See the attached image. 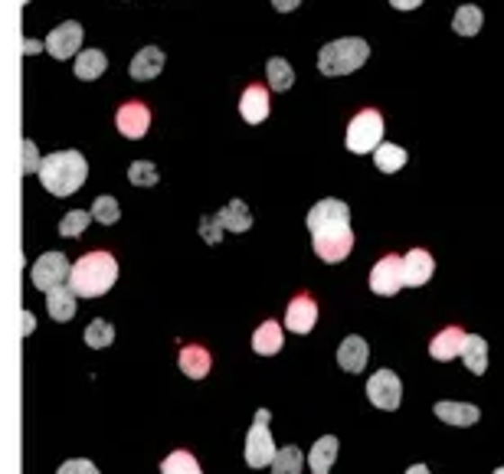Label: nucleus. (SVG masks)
Masks as SVG:
<instances>
[{"label":"nucleus","mask_w":504,"mask_h":474,"mask_svg":"<svg viewBox=\"0 0 504 474\" xmlns=\"http://www.w3.org/2000/svg\"><path fill=\"white\" fill-rule=\"evenodd\" d=\"M308 233H311V246L315 255L324 262H344L354 249V229H351V210L344 200H318L305 216Z\"/></svg>","instance_id":"obj_1"},{"label":"nucleus","mask_w":504,"mask_h":474,"mask_svg":"<svg viewBox=\"0 0 504 474\" xmlns=\"http://www.w3.org/2000/svg\"><path fill=\"white\" fill-rule=\"evenodd\" d=\"M86 177H89V161L79 151H56L43 157V167H40V183L53 197H69L82 190Z\"/></svg>","instance_id":"obj_2"},{"label":"nucleus","mask_w":504,"mask_h":474,"mask_svg":"<svg viewBox=\"0 0 504 474\" xmlns=\"http://www.w3.org/2000/svg\"><path fill=\"white\" fill-rule=\"evenodd\" d=\"M118 282V262L112 252H89L72 265L69 288L79 298H99Z\"/></svg>","instance_id":"obj_3"},{"label":"nucleus","mask_w":504,"mask_h":474,"mask_svg":"<svg viewBox=\"0 0 504 474\" xmlns=\"http://www.w3.org/2000/svg\"><path fill=\"white\" fill-rule=\"evenodd\" d=\"M370 46L367 40H357V36H344V40H334V43L321 46L318 53V69L324 76H347V72L360 69L367 63Z\"/></svg>","instance_id":"obj_4"},{"label":"nucleus","mask_w":504,"mask_h":474,"mask_svg":"<svg viewBox=\"0 0 504 474\" xmlns=\"http://www.w3.org/2000/svg\"><path fill=\"white\" fill-rule=\"evenodd\" d=\"M383 144V115L377 108H364L351 118L347 125V151L351 154H370Z\"/></svg>","instance_id":"obj_5"},{"label":"nucleus","mask_w":504,"mask_h":474,"mask_svg":"<svg viewBox=\"0 0 504 474\" xmlns=\"http://www.w3.org/2000/svg\"><path fill=\"white\" fill-rule=\"evenodd\" d=\"M275 455H279V448H275L272 432H269V409H259L256 412V419H252L249 435H246V465L272 468Z\"/></svg>","instance_id":"obj_6"},{"label":"nucleus","mask_w":504,"mask_h":474,"mask_svg":"<svg viewBox=\"0 0 504 474\" xmlns=\"http://www.w3.org/2000/svg\"><path fill=\"white\" fill-rule=\"evenodd\" d=\"M69 275H72V265L63 252H43V255L33 262V272H30V278H33V285L40 288V291H53V288L63 285Z\"/></svg>","instance_id":"obj_7"},{"label":"nucleus","mask_w":504,"mask_h":474,"mask_svg":"<svg viewBox=\"0 0 504 474\" xmlns=\"http://www.w3.org/2000/svg\"><path fill=\"white\" fill-rule=\"evenodd\" d=\"M367 399L377 409L383 412H393L396 406L403 403V383H400V376L393 370H377V373L367 380Z\"/></svg>","instance_id":"obj_8"},{"label":"nucleus","mask_w":504,"mask_h":474,"mask_svg":"<svg viewBox=\"0 0 504 474\" xmlns=\"http://www.w3.org/2000/svg\"><path fill=\"white\" fill-rule=\"evenodd\" d=\"M406 285L403 275V255H383L370 272V291L380 298H393Z\"/></svg>","instance_id":"obj_9"},{"label":"nucleus","mask_w":504,"mask_h":474,"mask_svg":"<svg viewBox=\"0 0 504 474\" xmlns=\"http://www.w3.org/2000/svg\"><path fill=\"white\" fill-rule=\"evenodd\" d=\"M82 33L86 30H82L79 20H66V23H59L53 33L46 36V53L53 56V59H69V56L79 53Z\"/></svg>","instance_id":"obj_10"},{"label":"nucleus","mask_w":504,"mask_h":474,"mask_svg":"<svg viewBox=\"0 0 504 474\" xmlns=\"http://www.w3.org/2000/svg\"><path fill=\"white\" fill-rule=\"evenodd\" d=\"M115 125L128 141H138V138H144L148 128H151V112H148L144 102H125V105L118 108Z\"/></svg>","instance_id":"obj_11"},{"label":"nucleus","mask_w":504,"mask_h":474,"mask_svg":"<svg viewBox=\"0 0 504 474\" xmlns=\"http://www.w3.org/2000/svg\"><path fill=\"white\" fill-rule=\"evenodd\" d=\"M315 321H318V305L311 295H295L288 301V311H285V327L292 334H311L315 331Z\"/></svg>","instance_id":"obj_12"},{"label":"nucleus","mask_w":504,"mask_h":474,"mask_svg":"<svg viewBox=\"0 0 504 474\" xmlns=\"http://www.w3.org/2000/svg\"><path fill=\"white\" fill-rule=\"evenodd\" d=\"M465 340L468 334L462 327H446L442 334H436L429 344V357L439 360V363H449V360L462 357V350H465Z\"/></svg>","instance_id":"obj_13"},{"label":"nucleus","mask_w":504,"mask_h":474,"mask_svg":"<svg viewBox=\"0 0 504 474\" xmlns=\"http://www.w3.org/2000/svg\"><path fill=\"white\" fill-rule=\"evenodd\" d=\"M367 357H370V347L360 334L344 337L341 347H338V363H341V370H347V373H364V370H367Z\"/></svg>","instance_id":"obj_14"},{"label":"nucleus","mask_w":504,"mask_h":474,"mask_svg":"<svg viewBox=\"0 0 504 474\" xmlns=\"http://www.w3.org/2000/svg\"><path fill=\"white\" fill-rule=\"evenodd\" d=\"M436 272V259H432L426 249H410L403 255V275H406V285L410 288H419L426 285Z\"/></svg>","instance_id":"obj_15"},{"label":"nucleus","mask_w":504,"mask_h":474,"mask_svg":"<svg viewBox=\"0 0 504 474\" xmlns=\"http://www.w3.org/2000/svg\"><path fill=\"white\" fill-rule=\"evenodd\" d=\"M239 115H243L246 125H262L269 118V92L262 85H249L239 99Z\"/></svg>","instance_id":"obj_16"},{"label":"nucleus","mask_w":504,"mask_h":474,"mask_svg":"<svg viewBox=\"0 0 504 474\" xmlns=\"http://www.w3.org/2000/svg\"><path fill=\"white\" fill-rule=\"evenodd\" d=\"M161 69H164V53L158 46H144L141 53L131 59V66H128V76L135 82H148V79H158Z\"/></svg>","instance_id":"obj_17"},{"label":"nucleus","mask_w":504,"mask_h":474,"mask_svg":"<svg viewBox=\"0 0 504 474\" xmlns=\"http://www.w3.org/2000/svg\"><path fill=\"white\" fill-rule=\"evenodd\" d=\"M436 419L449 422V425H459V429H468V425H475L478 419H482V412H478V406L472 403H452V399H446V403H436Z\"/></svg>","instance_id":"obj_18"},{"label":"nucleus","mask_w":504,"mask_h":474,"mask_svg":"<svg viewBox=\"0 0 504 474\" xmlns=\"http://www.w3.org/2000/svg\"><path fill=\"white\" fill-rule=\"evenodd\" d=\"M177 367L184 370V376H190V380H203V376L210 373V367H213V360H210V350L207 347H200V344H190V347L180 350Z\"/></svg>","instance_id":"obj_19"},{"label":"nucleus","mask_w":504,"mask_h":474,"mask_svg":"<svg viewBox=\"0 0 504 474\" xmlns=\"http://www.w3.org/2000/svg\"><path fill=\"white\" fill-rule=\"evenodd\" d=\"M76 301H79V295H76L69 285H59V288H53V291H46V311H50V317L59 324L72 321Z\"/></svg>","instance_id":"obj_20"},{"label":"nucleus","mask_w":504,"mask_h":474,"mask_svg":"<svg viewBox=\"0 0 504 474\" xmlns=\"http://www.w3.org/2000/svg\"><path fill=\"white\" fill-rule=\"evenodd\" d=\"M216 219H220V226L230 229V233H246V229L252 226V213L243 200H230V203L216 213Z\"/></svg>","instance_id":"obj_21"},{"label":"nucleus","mask_w":504,"mask_h":474,"mask_svg":"<svg viewBox=\"0 0 504 474\" xmlns=\"http://www.w3.org/2000/svg\"><path fill=\"white\" fill-rule=\"evenodd\" d=\"M105 69H108V56L102 49H82L76 56V79L92 82L99 79V76H105Z\"/></svg>","instance_id":"obj_22"},{"label":"nucleus","mask_w":504,"mask_h":474,"mask_svg":"<svg viewBox=\"0 0 504 474\" xmlns=\"http://www.w3.org/2000/svg\"><path fill=\"white\" fill-rule=\"evenodd\" d=\"M338 458V439L334 435H324V439L315 442L311 455H308V465H311V474H328Z\"/></svg>","instance_id":"obj_23"},{"label":"nucleus","mask_w":504,"mask_h":474,"mask_svg":"<svg viewBox=\"0 0 504 474\" xmlns=\"http://www.w3.org/2000/svg\"><path fill=\"white\" fill-rule=\"evenodd\" d=\"M252 350L262 353V357H272L282 350V327L275 321H266L259 331L252 334Z\"/></svg>","instance_id":"obj_24"},{"label":"nucleus","mask_w":504,"mask_h":474,"mask_svg":"<svg viewBox=\"0 0 504 474\" xmlns=\"http://www.w3.org/2000/svg\"><path fill=\"white\" fill-rule=\"evenodd\" d=\"M462 360H465V367L472 370L475 376H482L488 370V340L472 334L465 340V350H462Z\"/></svg>","instance_id":"obj_25"},{"label":"nucleus","mask_w":504,"mask_h":474,"mask_svg":"<svg viewBox=\"0 0 504 474\" xmlns=\"http://www.w3.org/2000/svg\"><path fill=\"white\" fill-rule=\"evenodd\" d=\"M406 161H410V154H406L400 144H380L377 151H374V164H377V170H383V174L403 170Z\"/></svg>","instance_id":"obj_26"},{"label":"nucleus","mask_w":504,"mask_h":474,"mask_svg":"<svg viewBox=\"0 0 504 474\" xmlns=\"http://www.w3.org/2000/svg\"><path fill=\"white\" fill-rule=\"evenodd\" d=\"M485 23V13L475 7V4H465V7L455 10V17H452V30L459 36H475Z\"/></svg>","instance_id":"obj_27"},{"label":"nucleus","mask_w":504,"mask_h":474,"mask_svg":"<svg viewBox=\"0 0 504 474\" xmlns=\"http://www.w3.org/2000/svg\"><path fill=\"white\" fill-rule=\"evenodd\" d=\"M92 219H95V216H92L89 210H69V213L59 219V236H63V239H79V236L89 229Z\"/></svg>","instance_id":"obj_28"},{"label":"nucleus","mask_w":504,"mask_h":474,"mask_svg":"<svg viewBox=\"0 0 504 474\" xmlns=\"http://www.w3.org/2000/svg\"><path fill=\"white\" fill-rule=\"evenodd\" d=\"M302 468H305V455L295 445L279 448V455L272 461V474H302Z\"/></svg>","instance_id":"obj_29"},{"label":"nucleus","mask_w":504,"mask_h":474,"mask_svg":"<svg viewBox=\"0 0 504 474\" xmlns=\"http://www.w3.org/2000/svg\"><path fill=\"white\" fill-rule=\"evenodd\" d=\"M266 76H269V85L275 92H288L292 89V82H295V72H292L288 59H279V56L266 63Z\"/></svg>","instance_id":"obj_30"},{"label":"nucleus","mask_w":504,"mask_h":474,"mask_svg":"<svg viewBox=\"0 0 504 474\" xmlns=\"http://www.w3.org/2000/svg\"><path fill=\"white\" fill-rule=\"evenodd\" d=\"M161 474H203L200 461L190 452H174L161 461Z\"/></svg>","instance_id":"obj_31"},{"label":"nucleus","mask_w":504,"mask_h":474,"mask_svg":"<svg viewBox=\"0 0 504 474\" xmlns=\"http://www.w3.org/2000/svg\"><path fill=\"white\" fill-rule=\"evenodd\" d=\"M112 340H115V327H112L105 317H99V321H92L89 327H86V344H89L92 350L108 347Z\"/></svg>","instance_id":"obj_32"},{"label":"nucleus","mask_w":504,"mask_h":474,"mask_svg":"<svg viewBox=\"0 0 504 474\" xmlns=\"http://www.w3.org/2000/svg\"><path fill=\"white\" fill-rule=\"evenodd\" d=\"M158 167L151 161H135L128 167V180H131V187H158Z\"/></svg>","instance_id":"obj_33"},{"label":"nucleus","mask_w":504,"mask_h":474,"mask_svg":"<svg viewBox=\"0 0 504 474\" xmlns=\"http://www.w3.org/2000/svg\"><path fill=\"white\" fill-rule=\"evenodd\" d=\"M99 223H105V226H112V223H118V216H122V206H118V200L115 197H99L95 203H92V210H89Z\"/></svg>","instance_id":"obj_34"},{"label":"nucleus","mask_w":504,"mask_h":474,"mask_svg":"<svg viewBox=\"0 0 504 474\" xmlns=\"http://www.w3.org/2000/svg\"><path fill=\"white\" fill-rule=\"evenodd\" d=\"M200 236H203V242H210V246H216V242H220V236H223V226H220L216 213L200 219Z\"/></svg>","instance_id":"obj_35"},{"label":"nucleus","mask_w":504,"mask_h":474,"mask_svg":"<svg viewBox=\"0 0 504 474\" xmlns=\"http://www.w3.org/2000/svg\"><path fill=\"white\" fill-rule=\"evenodd\" d=\"M40 167H43V161L36 154V144L23 141V174H40Z\"/></svg>","instance_id":"obj_36"},{"label":"nucleus","mask_w":504,"mask_h":474,"mask_svg":"<svg viewBox=\"0 0 504 474\" xmlns=\"http://www.w3.org/2000/svg\"><path fill=\"white\" fill-rule=\"evenodd\" d=\"M56 474H99V468L92 465V461H86V458H72Z\"/></svg>","instance_id":"obj_37"},{"label":"nucleus","mask_w":504,"mask_h":474,"mask_svg":"<svg viewBox=\"0 0 504 474\" xmlns=\"http://www.w3.org/2000/svg\"><path fill=\"white\" fill-rule=\"evenodd\" d=\"M298 4H302V0H272V7L279 10V13H292Z\"/></svg>","instance_id":"obj_38"},{"label":"nucleus","mask_w":504,"mask_h":474,"mask_svg":"<svg viewBox=\"0 0 504 474\" xmlns=\"http://www.w3.org/2000/svg\"><path fill=\"white\" fill-rule=\"evenodd\" d=\"M423 4V0H390V7H396V10H416Z\"/></svg>","instance_id":"obj_39"},{"label":"nucleus","mask_w":504,"mask_h":474,"mask_svg":"<svg viewBox=\"0 0 504 474\" xmlns=\"http://www.w3.org/2000/svg\"><path fill=\"white\" fill-rule=\"evenodd\" d=\"M20 317H23V324H20V327H23V334H30V331H33V314H30V311H23V314H20Z\"/></svg>","instance_id":"obj_40"},{"label":"nucleus","mask_w":504,"mask_h":474,"mask_svg":"<svg viewBox=\"0 0 504 474\" xmlns=\"http://www.w3.org/2000/svg\"><path fill=\"white\" fill-rule=\"evenodd\" d=\"M23 49H27V53H40V49H46V43H36V40H27V43H23Z\"/></svg>","instance_id":"obj_41"},{"label":"nucleus","mask_w":504,"mask_h":474,"mask_svg":"<svg viewBox=\"0 0 504 474\" xmlns=\"http://www.w3.org/2000/svg\"><path fill=\"white\" fill-rule=\"evenodd\" d=\"M406 474H432L426 465H413V468H406Z\"/></svg>","instance_id":"obj_42"},{"label":"nucleus","mask_w":504,"mask_h":474,"mask_svg":"<svg viewBox=\"0 0 504 474\" xmlns=\"http://www.w3.org/2000/svg\"><path fill=\"white\" fill-rule=\"evenodd\" d=\"M495 474H504V465H501V468H495Z\"/></svg>","instance_id":"obj_43"},{"label":"nucleus","mask_w":504,"mask_h":474,"mask_svg":"<svg viewBox=\"0 0 504 474\" xmlns=\"http://www.w3.org/2000/svg\"><path fill=\"white\" fill-rule=\"evenodd\" d=\"M20 4H27V0H20Z\"/></svg>","instance_id":"obj_44"}]
</instances>
